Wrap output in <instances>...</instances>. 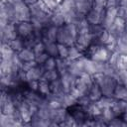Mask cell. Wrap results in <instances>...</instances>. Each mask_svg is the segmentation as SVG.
I'll return each instance as SVG.
<instances>
[{
	"label": "cell",
	"mask_w": 127,
	"mask_h": 127,
	"mask_svg": "<svg viewBox=\"0 0 127 127\" xmlns=\"http://www.w3.org/2000/svg\"><path fill=\"white\" fill-rule=\"evenodd\" d=\"M77 37V27L76 24L65 23L63 27L59 28L57 43L63 44L67 47L75 45V40Z\"/></svg>",
	"instance_id": "6da1fadb"
},
{
	"label": "cell",
	"mask_w": 127,
	"mask_h": 127,
	"mask_svg": "<svg viewBox=\"0 0 127 127\" xmlns=\"http://www.w3.org/2000/svg\"><path fill=\"white\" fill-rule=\"evenodd\" d=\"M93 76V80L97 82L100 86L102 94L105 96H112L116 85L118 84L114 75H108L104 73H95Z\"/></svg>",
	"instance_id": "7a4b0ae2"
},
{
	"label": "cell",
	"mask_w": 127,
	"mask_h": 127,
	"mask_svg": "<svg viewBox=\"0 0 127 127\" xmlns=\"http://www.w3.org/2000/svg\"><path fill=\"white\" fill-rule=\"evenodd\" d=\"M111 51L103 46V45H98V44H92L88 50L84 53V56L88 57L89 59L95 61V62H101L105 63L108 62L110 56H111Z\"/></svg>",
	"instance_id": "3957f363"
},
{
	"label": "cell",
	"mask_w": 127,
	"mask_h": 127,
	"mask_svg": "<svg viewBox=\"0 0 127 127\" xmlns=\"http://www.w3.org/2000/svg\"><path fill=\"white\" fill-rule=\"evenodd\" d=\"M13 5L16 17H17V23L21 21H30L31 20V11L28 4H26L23 0H17Z\"/></svg>",
	"instance_id": "277c9868"
},
{
	"label": "cell",
	"mask_w": 127,
	"mask_h": 127,
	"mask_svg": "<svg viewBox=\"0 0 127 127\" xmlns=\"http://www.w3.org/2000/svg\"><path fill=\"white\" fill-rule=\"evenodd\" d=\"M1 33V43H9L10 41L18 37L16 23H9L4 28H0Z\"/></svg>",
	"instance_id": "5b68a950"
},
{
	"label": "cell",
	"mask_w": 127,
	"mask_h": 127,
	"mask_svg": "<svg viewBox=\"0 0 127 127\" xmlns=\"http://www.w3.org/2000/svg\"><path fill=\"white\" fill-rule=\"evenodd\" d=\"M93 41H94V38L92 37V35L90 33H87V34H79L76 37L75 46L84 54L88 50V48L93 44Z\"/></svg>",
	"instance_id": "8992f818"
},
{
	"label": "cell",
	"mask_w": 127,
	"mask_h": 127,
	"mask_svg": "<svg viewBox=\"0 0 127 127\" xmlns=\"http://www.w3.org/2000/svg\"><path fill=\"white\" fill-rule=\"evenodd\" d=\"M125 26H126V21H124L123 19L116 17V19L114 20L113 24L110 26V28L108 29L109 33L116 39L120 38L124 32H125Z\"/></svg>",
	"instance_id": "52a82bcc"
},
{
	"label": "cell",
	"mask_w": 127,
	"mask_h": 127,
	"mask_svg": "<svg viewBox=\"0 0 127 127\" xmlns=\"http://www.w3.org/2000/svg\"><path fill=\"white\" fill-rule=\"evenodd\" d=\"M16 27H17L18 36L23 38V39L28 38L35 31L31 21H21V22H18L16 24Z\"/></svg>",
	"instance_id": "ba28073f"
},
{
	"label": "cell",
	"mask_w": 127,
	"mask_h": 127,
	"mask_svg": "<svg viewBox=\"0 0 127 127\" xmlns=\"http://www.w3.org/2000/svg\"><path fill=\"white\" fill-rule=\"evenodd\" d=\"M59 28L53 25H49L42 30V41L47 44L51 42H57Z\"/></svg>",
	"instance_id": "9c48e42d"
},
{
	"label": "cell",
	"mask_w": 127,
	"mask_h": 127,
	"mask_svg": "<svg viewBox=\"0 0 127 127\" xmlns=\"http://www.w3.org/2000/svg\"><path fill=\"white\" fill-rule=\"evenodd\" d=\"M117 17V8L115 7H107L104 11V17L101 25L105 30H108L110 26L113 24L114 20Z\"/></svg>",
	"instance_id": "30bf717a"
},
{
	"label": "cell",
	"mask_w": 127,
	"mask_h": 127,
	"mask_svg": "<svg viewBox=\"0 0 127 127\" xmlns=\"http://www.w3.org/2000/svg\"><path fill=\"white\" fill-rule=\"evenodd\" d=\"M60 79H61L63 91H64V93H69L70 90L74 87L76 76H73V75H71L70 73L66 72V73L61 75V76H60Z\"/></svg>",
	"instance_id": "8fae6325"
},
{
	"label": "cell",
	"mask_w": 127,
	"mask_h": 127,
	"mask_svg": "<svg viewBox=\"0 0 127 127\" xmlns=\"http://www.w3.org/2000/svg\"><path fill=\"white\" fill-rule=\"evenodd\" d=\"M67 72L70 73L73 76L78 77L81 73L84 72L83 70V65H82V61H81V57L77 60H73V61H69L68 63V68H67Z\"/></svg>",
	"instance_id": "7c38bea8"
},
{
	"label": "cell",
	"mask_w": 127,
	"mask_h": 127,
	"mask_svg": "<svg viewBox=\"0 0 127 127\" xmlns=\"http://www.w3.org/2000/svg\"><path fill=\"white\" fill-rule=\"evenodd\" d=\"M45 72V68L43 65L37 64L36 66L30 68L29 70L26 71V79L28 81H33V80H40L43 77V74Z\"/></svg>",
	"instance_id": "4fadbf2b"
},
{
	"label": "cell",
	"mask_w": 127,
	"mask_h": 127,
	"mask_svg": "<svg viewBox=\"0 0 127 127\" xmlns=\"http://www.w3.org/2000/svg\"><path fill=\"white\" fill-rule=\"evenodd\" d=\"M106 9V8H105ZM105 11V10H104ZM104 11L99 12L96 11L94 9H91L86 15H85V19L87 20V22L90 25H95V24H101L103 17H104Z\"/></svg>",
	"instance_id": "5bb4252c"
},
{
	"label": "cell",
	"mask_w": 127,
	"mask_h": 127,
	"mask_svg": "<svg viewBox=\"0 0 127 127\" xmlns=\"http://www.w3.org/2000/svg\"><path fill=\"white\" fill-rule=\"evenodd\" d=\"M74 9L82 16H85L92 9V2L89 0H74Z\"/></svg>",
	"instance_id": "9a60e30c"
},
{
	"label": "cell",
	"mask_w": 127,
	"mask_h": 127,
	"mask_svg": "<svg viewBox=\"0 0 127 127\" xmlns=\"http://www.w3.org/2000/svg\"><path fill=\"white\" fill-rule=\"evenodd\" d=\"M50 23H51V25L56 26V27H58V28L63 27V26L65 24V19H64V13H62V12L59 11V10L53 12V13L51 14Z\"/></svg>",
	"instance_id": "2e32d148"
},
{
	"label": "cell",
	"mask_w": 127,
	"mask_h": 127,
	"mask_svg": "<svg viewBox=\"0 0 127 127\" xmlns=\"http://www.w3.org/2000/svg\"><path fill=\"white\" fill-rule=\"evenodd\" d=\"M111 109L114 112L115 116H122L127 109V100L115 99L114 103L111 106Z\"/></svg>",
	"instance_id": "e0dca14e"
},
{
	"label": "cell",
	"mask_w": 127,
	"mask_h": 127,
	"mask_svg": "<svg viewBox=\"0 0 127 127\" xmlns=\"http://www.w3.org/2000/svg\"><path fill=\"white\" fill-rule=\"evenodd\" d=\"M87 95L89 96V98L91 99V101H94V102L97 101V100H99V99L103 96L102 91H101V89H100V86H99V84H98L97 82L93 81L92 85L90 86V88H89V90H88Z\"/></svg>",
	"instance_id": "ac0fdd59"
},
{
	"label": "cell",
	"mask_w": 127,
	"mask_h": 127,
	"mask_svg": "<svg viewBox=\"0 0 127 127\" xmlns=\"http://www.w3.org/2000/svg\"><path fill=\"white\" fill-rule=\"evenodd\" d=\"M61 102H62V105L63 107L64 108H70L72 107L73 105H75L77 103V99L75 97H73L70 93H63L61 96Z\"/></svg>",
	"instance_id": "d6986e66"
},
{
	"label": "cell",
	"mask_w": 127,
	"mask_h": 127,
	"mask_svg": "<svg viewBox=\"0 0 127 127\" xmlns=\"http://www.w3.org/2000/svg\"><path fill=\"white\" fill-rule=\"evenodd\" d=\"M18 55H19V58L21 59V61H22L23 63L35 61V58H36V55H35L33 49L27 48V47H25L22 51H20V52L18 53Z\"/></svg>",
	"instance_id": "ffe728a7"
},
{
	"label": "cell",
	"mask_w": 127,
	"mask_h": 127,
	"mask_svg": "<svg viewBox=\"0 0 127 127\" xmlns=\"http://www.w3.org/2000/svg\"><path fill=\"white\" fill-rule=\"evenodd\" d=\"M115 99H119V100H127V86L124 84H117L113 95H112Z\"/></svg>",
	"instance_id": "44dd1931"
},
{
	"label": "cell",
	"mask_w": 127,
	"mask_h": 127,
	"mask_svg": "<svg viewBox=\"0 0 127 127\" xmlns=\"http://www.w3.org/2000/svg\"><path fill=\"white\" fill-rule=\"evenodd\" d=\"M16 52H14L11 47L9 46L8 43H1V47H0V55H1V59L4 60H11L13 55Z\"/></svg>",
	"instance_id": "7402d4cb"
},
{
	"label": "cell",
	"mask_w": 127,
	"mask_h": 127,
	"mask_svg": "<svg viewBox=\"0 0 127 127\" xmlns=\"http://www.w3.org/2000/svg\"><path fill=\"white\" fill-rule=\"evenodd\" d=\"M68 63H69V60H67V59L57 58V65H56V68H57V70L59 71L60 76L67 72Z\"/></svg>",
	"instance_id": "603a6c76"
},
{
	"label": "cell",
	"mask_w": 127,
	"mask_h": 127,
	"mask_svg": "<svg viewBox=\"0 0 127 127\" xmlns=\"http://www.w3.org/2000/svg\"><path fill=\"white\" fill-rule=\"evenodd\" d=\"M8 44H9V46L11 47V49H12L14 52H16V53H19L20 51H22V50L26 47V46H25V40H24L23 38L19 37V36H18L16 39L10 41Z\"/></svg>",
	"instance_id": "cb8c5ba5"
},
{
	"label": "cell",
	"mask_w": 127,
	"mask_h": 127,
	"mask_svg": "<svg viewBox=\"0 0 127 127\" xmlns=\"http://www.w3.org/2000/svg\"><path fill=\"white\" fill-rule=\"evenodd\" d=\"M114 101H115V98L113 96H105V95H103L99 100H97L95 102L100 106L101 109H105V108H110L112 106V104L114 103Z\"/></svg>",
	"instance_id": "d4e9b609"
},
{
	"label": "cell",
	"mask_w": 127,
	"mask_h": 127,
	"mask_svg": "<svg viewBox=\"0 0 127 127\" xmlns=\"http://www.w3.org/2000/svg\"><path fill=\"white\" fill-rule=\"evenodd\" d=\"M114 67L116 70L119 69H127V55L126 54H119L116 62L114 64Z\"/></svg>",
	"instance_id": "484cf974"
},
{
	"label": "cell",
	"mask_w": 127,
	"mask_h": 127,
	"mask_svg": "<svg viewBox=\"0 0 127 127\" xmlns=\"http://www.w3.org/2000/svg\"><path fill=\"white\" fill-rule=\"evenodd\" d=\"M76 27H77V35L90 33V24L87 22V20L85 19V17L82 18V19L76 24Z\"/></svg>",
	"instance_id": "4316f807"
},
{
	"label": "cell",
	"mask_w": 127,
	"mask_h": 127,
	"mask_svg": "<svg viewBox=\"0 0 127 127\" xmlns=\"http://www.w3.org/2000/svg\"><path fill=\"white\" fill-rule=\"evenodd\" d=\"M38 91L43 95V96H47L51 93V87H50V82L41 78L39 80V85H38Z\"/></svg>",
	"instance_id": "83f0119b"
},
{
	"label": "cell",
	"mask_w": 127,
	"mask_h": 127,
	"mask_svg": "<svg viewBox=\"0 0 127 127\" xmlns=\"http://www.w3.org/2000/svg\"><path fill=\"white\" fill-rule=\"evenodd\" d=\"M83 55H84V54H83L75 45L68 47V58H67V60H69V61L77 60V59H79L80 57H82Z\"/></svg>",
	"instance_id": "f1b7e54d"
},
{
	"label": "cell",
	"mask_w": 127,
	"mask_h": 127,
	"mask_svg": "<svg viewBox=\"0 0 127 127\" xmlns=\"http://www.w3.org/2000/svg\"><path fill=\"white\" fill-rule=\"evenodd\" d=\"M46 52L50 57H59V49H58V43L57 42H51L46 44Z\"/></svg>",
	"instance_id": "f546056e"
},
{
	"label": "cell",
	"mask_w": 127,
	"mask_h": 127,
	"mask_svg": "<svg viewBox=\"0 0 127 127\" xmlns=\"http://www.w3.org/2000/svg\"><path fill=\"white\" fill-rule=\"evenodd\" d=\"M59 77H60V73L57 70V68H55V69H51V70H45L42 78L49 82H52V81L58 79Z\"/></svg>",
	"instance_id": "4dcf8cb0"
},
{
	"label": "cell",
	"mask_w": 127,
	"mask_h": 127,
	"mask_svg": "<svg viewBox=\"0 0 127 127\" xmlns=\"http://www.w3.org/2000/svg\"><path fill=\"white\" fill-rule=\"evenodd\" d=\"M50 87H51V92L55 93L57 95H62L63 93H64L63 91V87H62V83H61V79L60 77L52 82H50Z\"/></svg>",
	"instance_id": "1f68e13d"
},
{
	"label": "cell",
	"mask_w": 127,
	"mask_h": 127,
	"mask_svg": "<svg viewBox=\"0 0 127 127\" xmlns=\"http://www.w3.org/2000/svg\"><path fill=\"white\" fill-rule=\"evenodd\" d=\"M114 77L116 78L117 83L127 85V69H119L116 70Z\"/></svg>",
	"instance_id": "d6a6232c"
},
{
	"label": "cell",
	"mask_w": 127,
	"mask_h": 127,
	"mask_svg": "<svg viewBox=\"0 0 127 127\" xmlns=\"http://www.w3.org/2000/svg\"><path fill=\"white\" fill-rule=\"evenodd\" d=\"M105 29L103 28V26L101 24H95V25H90V34L92 35V37L94 38V40H96L104 31ZM94 42V41H93Z\"/></svg>",
	"instance_id": "836d02e7"
},
{
	"label": "cell",
	"mask_w": 127,
	"mask_h": 127,
	"mask_svg": "<svg viewBox=\"0 0 127 127\" xmlns=\"http://www.w3.org/2000/svg\"><path fill=\"white\" fill-rule=\"evenodd\" d=\"M101 117L103 118V120L107 123V126H108V123L115 117V114L114 112L112 111L111 107L110 108H105V109H102V112H101Z\"/></svg>",
	"instance_id": "e575fe53"
},
{
	"label": "cell",
	"mask_w": 127,
	"mask_h": 127,
	"mask_svg": "<svg viewBox=\"0 0 127 127\" xmlns=\"http://www.w3.org/2000/svg\"><path fill=\"white\" fill-rule=\"evenodd\" d=\"M56 65H57V58L50 57L43 64V67L45 68V70H51V69H55Z\"/></svg>",
	"instance_id": "d590c367"
},
{
	"label": "cell",
	"mask_w": 127,
	"mask_h": 127,
	"mask_svg": "<svg viewBox=\"0 0 127 127\" xmlns=\"http://www.w3.org/2000/svg\"><path fill=\"white\" fill-rule=\"evenodd\" d=\"M106 8V0H93L92 2V9L102 12Z\"/></svg>",
	"instance_id": "8d00e7d4"
},
{
	"label": "cell",
	"mask_w": 127,
	"mask_h": 127,
	"mask_svg": "<svg viewBox=\"0 0 127 127\" xmlns=\"http://www.w3.org/2000/svg\"><path fill=\"white\" fill-rule=\"evenodd\" d=\"M58 49H59V57L62 59H67L68 58V47L63 44H58Z\"/></svg>",
	"instance_id": "74e56055"
},
{
	"label": "cell",
	"mask_w": 127,
	"mask_h": 127,
	"mask_svg": "<svg viewBox=\"0 0 127 127\" xmlns=\"http://www.w3.org/2000/svg\"><path fill=\"white\" fill-rule=\"evenodd\" d=\"M108 126H114V127H119V126H127V123L123 120L121 116H115L109 123Z\"/></svg>",
	"instance_id": "f35d334b"
},
{
	"label": "cell",
	"mask_w": 127,
	"mask_h": 127,
	"mask_svg": "<svg viewBox=\"0 0 127 127\" xmlns=\"http://www.w3.org/2000/svg\"><path fill=\"white\" fill-rule=\"evenodd\" d=\"M42 1L44 2V4L49 8V10L52 13L55 12V11H57L58 8H59V5H60L57 0H42Z\"/></svg>",
	"instance_id": "ab89813d"
},
{
	"label": "cell",
	"mask_w": 127,
	"mask_h": 127,
	"mask_svg": "<svg viewBox=\"0 0 127 127\" xmlns=\"http://www.w3.org/2000/svg\"><path fill=\"white\" fill-rule=\"evenodd\" d=\"M49 58H50V56L48 55V53H47V52H44V53H41V54H39V55H36L35 62H36L39 65H43Z\"/></svg>",
	"instance_id": "60d3db41"
},
{
	"label": "cell",
	"mask_w": 127,
	"mask_h": 127,
	"mask_svg": "<svg viewBox=\"0 0 127 127\" xmlns=\"http://www.w3.org/2000/svg\"><path fill=\"white\" fill-rule=\"evenodd\" d=\"M32 49H33L35 55H39V54H41V53L46 52V44H45L43 41H40V42H38Z\"/></svg>",
	"instance_id": "b9f144b4"
},
{
	"label": "cell",
	"mask_w": 127,
	"mask_h": 127,
	"mask_svg": "<svg viewBox=\"0 0 127 127\" xmlns=\"http://www.w3.org/2000/svg\"><path fill=\"white\" fill-rule=\"evenodd\" d=\"M117 17L127 21V6H119L117 8Z\"/></svg>",
	"instance_id": "7bdbcfd3"
},
{
	"label": "cell",
	"mask_w": 127,
	"mask_h": 127,
	"mask_svg": "<svg viewBox=\"0 0 127 127\" xmlns=\"http://www.w3.org/2000/svg\"><path fill=\"white\" fill-rule=\"evenodd\" d=\"M37 64H37L35 61H31V62H25V63H23L21 69H22V70H24V71H27V70H29L30 68H32V67H34V66H36Z\"/></svg>",
	"instance_id": "ee69618b"
},
{
	"label": "cell",
	"mask_w": 127,
	"mask_h": 127,
	"mask_svg": "<svg viewBox=\"0 0 127 127\" xmlns=\"http://www.w3.org/2000/svg\"><path fill=\"white\" fill-rule=\"evenodd\" d=\"M107 7L118 8V0H106V8Z\"/></svg>",
	"instance_id": "f6af8a7d"
},
{
	"label": "cell",
	"mask_w": 127,
	"mask_h": 127,
	"mask_svg": "<svg viewBox=\"0 0 127 127\" xmlns=\"http://www.w3.org/2000/svg\"><path fill=\"white\" fill-rule=\"evenodd\" d=\"M119 6H127V0H118V7Z\"/></svg>",
	"instance_id": "bcb514c9"
},
{
	"label": "cell",
	"mask_w": 127,
	"mask_h": 127,
	"mask_svg": "<svg viewBox=\"0 0 127 127\" xmlns=\"http://www.w3.org/2000/svg\"><path fill=\"white\" fill-rule=\"evenodd\" d=\"M121 117H122V118H123V120H124V121L127 123V109H126V111L123 113V115H122Z\"/></svg>",
	"instance_id": "7dc6e473"
},
{
	"label": "cell",
	"mask_w": 127,
	"mask_h": 127,
	"mask_svg": "<svg viewBox=\"0 0 127 127\" xmlns=\"http://www.w3.org/2000/svg\"><path fill=\"white\" fill-rule=\"evenodd\" d=\"M9 0H1V3H8Z\"/></svg>",
	"instance_id": "c3c4849f"
},
{
	"label": "cell",
	"mask_w": 127,
	"mask_h": 127,
	"mask_svg": "<svg viewBox=\"0 0 127 127\" xmlns=\"http://www.w3.org/2000/svg\"><path fill=\"white\" fill-rule=\"evenodd\" d=\"M89 1H90V2H93V0H89Z\"/></svg>",
	"instance_id": "681fc988"
}]
</instances>
